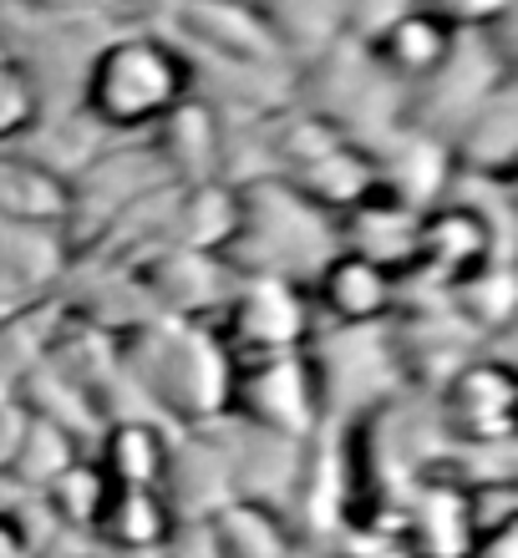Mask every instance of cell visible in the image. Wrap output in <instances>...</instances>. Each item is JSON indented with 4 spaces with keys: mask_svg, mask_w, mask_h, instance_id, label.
<instances>
[{
    "mask_svg": "<svg viewBox=\"0 0 518 558\" xmlns=\"http://www.w3.org/2000/svg\"><path fill=\"white\" fill-rule=\"evenodd\" d=\"M112 351H118L122 381L137 386L183 432L224 422L234 361L224 355L208 325L148 315V320L112 330Z\"/></svg>",
    "mask_w": 518,
    "mask_h": 558,
    "instance_id": "6da1fadb",
    "label": "cell"
},
{
    "mask_svg": "<svg viewBox=\"0 0 518 558\" xmlns=\"http://www.w3.org/2000/svg\"><path fill=\"white\" fill-rule=\"evenodd\" d=\"M198 92V66L158 31H128L92 51L76 112L107 137H143Z\"/></svg>",
    "mask_w": 518,
    "mask_h": 558,
    "instance_id": "7a4b0ae2",
    "label": "cell"
},
{
    "mask_svg": "<svg viewBox=\"0 0 518 558\" xmlns=\"http://www.w3.org/2000/svg\"><path fill=\"white\" fill-rule=\"evenodd\" d=\"M336 250H341L336 219L290 189L285 178L239 183V229L224 250V265L234 275H275L305 284Z\"/></svg>",
    "mask_w": 518,
    "mask_h": 558,
    "instance_id": "3957f363",
    "label": "cell"
},
{
    "mask_svg": "<svg viewBox=\"0 0 518 558\" xmlns=\"http://www.w3.org/2000/svg\"><path fill=\"white\" fill-rule=\"evenodd\" d=\"M208 330L224 345V355L234 366H244V361L305 351L311 336L321 330V320H315L305 284L275 275H239L224 310L208 320Z\"/></svg>",
    "mask_w": 518,
    "mask_h": 558,
    "instance_id": "277c9868",
    "label": "cell"
},
{
    "mask_svg": "<svg viewBox=\"0 0 518 558\" xmlns=\"http://www.w3.org/2000/svg\"><path fill=\"white\" fill-rule=\"evenodd\" d=\"M224 422L254 426V432H269V437L311 441L315 432L326 426L311 355L290 351V355H269V361H244V366H234Z\"/></svg>",
    "mask_w": 518,
    "mask_h": 558,
    "instance_id": "5b68a950",
    "label": "cell"
},
{
    "mask_svg": "<svg viewBox=\"0 0 518 558\" xmlns=\"http://www.w3.org/2000/svg\"><path fill=\"white\" fill-rule=\"evenodd\" d=\"M432 422L443 447H498L518 426V371L504 355L478 351L432 386Z\"/></svg>",
    "mask_w": 518,
    "mask_h": 558,
    "instance_id": "8992f818",
    "label": "cell"
},
{
    "mask_svg": "<svg viewBox=\"0 0 518 558\" xmlns=\"http://www.w3.org/2000/svg\"><path fill=\"white\" fill-rule=\"evenodd\" d=\"M498 254H504L498 250V219L489 208L468 204V198H437L417 219L412 259H407L401 279H407V290H447Z\"/></svg>",
    "mask_w": 518,
    "mask_h": 558,
    "instance_id": "52a82bcc",
    "label": "cell"
},
{
    "mask_svg": "<svg viewBox=\"0 0 518 558\" xmlns=\"http://www.w3.org/2000/svg\"><path fill=\"white\" fill-rule=\"evenodd\" d=\"M305 294H311L315 320L326 325H386L401 310L407 279L397 269L366 259V254L336 250L305 279Z\"/></svg>",
    "mask_w": 518,
    "mask_h": 558,
    "instance_id": "ba28073f",
    "label": "cell"
},
{
    "mask_svg": "<svg viewBox=\"0 0 518 558\" xmlns=\"http://www.w3.org/2000/svg\"><path fill=\"white\" fill-rule=\"evenodd\" d=\"M453 178H478L483 189L508 193L518 178V87L508 76L504 87H493L468 118L443 137Z\"/></svg>",
    "mask_w": 518,
    "mask_h": 558,
    "instance_id": "9c48e42d",
    "label": "cell"
},
{
    "mask_svg": "<svg viewBox=\"0 0 518 558\" xmlns=\"http://www.w3.org/2000/svg\"><path fill=\"white\" fill-rule=\"evenodd\" d=\"M356 36H361V46H366V57L376 61L397 87H417V82L437 76L443 72V61L453 57V46H458L453 31H443L427 11H417V5L386 11L382 21H371V26L356 31Z\"/></svg>",
    "mask_w": 518,
    "mask_h": 558,
    "instance_id": "30bf717a",
    "label": "cell"
},
{
    "mask_svg": "<svg viewBox=\"0 0 518 558\" xmlns=\"http://www.w3.org/2000/svg\"><path fill=\"white\" fill-rule=\"evenodd\" d=\"M173 533L178 513L164 498V487H112L103 502V518L92 529V544L118 558H153L164 554Z\"/></svg>",
    "mask_w": 518,
    "mask_h": 558,
    "instance_id": "8fae6325",
    "label": "cell"
},
{
    "mask_svg": "<svg viewBox=\"0 0 518 558\" xmlns=\"http://www.w3.org/2000/svg\"><path fill=\"white\" fill-rule=\"evenodd\" d=\"M97 468L112 487H164L173 437L153 416H112L97 432Z\"/></svg>",
    "mask_w": 518,
    "mask_h": 558,
    "instance_id": "7c38bea8",
    "label": "cell"
},
{
    "mask_svg": "<svg viewBox=\"0 0 518 558\" xmlns=\"http://www.w3.org/2000/svg\"><path fill=\"white\" fill-rule=\"evenodd\" d=\"M61 325H67V300L61 294H41V300L0 310V401L15 397L21 381L51 355Z\"/></svg>",
    "mask_w": 518,
    "mask_h": 558,
    "instance_id": "4fadbf2b",
    "label": "cell"
},
{
    "mask_svg": "<svg viewBox=\"0 0 518 558\" xmlns=\"http://www.w3.org/2000/svg\"><path fill=\"white\" fill-rule=\"evenodd\" d=\"M0 223L67 229V178L26 147H0Z\"/></svg>",
    "mask_w": 518,
    "mask_h": 558,
    "instance_id": "5bb4252c",
    "label": "cell"
},
{
    "mask_svg": "<svg viewBox=\"0 0 518 558\" xmlns=\"http://www.w3.org/2000/svg\"><path fill=\"white\" fill-rule=\"evenodd\" d=\"M437 294H443L447 310H453L478 340L508 336L518 320V279H514V265H508L504 254L489 259L483 269H473V275H462L458 284H447V290H437Z\"/></svg>",
    "mask_w": 518,
    "mask_h": 558,
    "instance_id": "9a60e30c",
    "label": "cell"
},
{
    "mask_svg": "<svg viewBox=\"0 0 518 558\" xmlns=\"http://www.w3.org/2000/svg\"><path fill=\"white\" fill-rule=\"evenodd\" d=\"M107 493H112V483H107V472L97 468V457L76 452L72 462H67V468H61L57 477L36 493V498L46 502V513L57 518V529L76 533V538H92L97 518H103Z\"/></svg>",
    "mask_w": 518,
    "mask_h": 558,
    "instance_id": "2e32d148",
    "label": "cell"
},
{
    "mask_svg": "<svg viewBox=\"0 0 518 558\" xmlns=\"http://www.w3.org/2000/svg\"><path fill=\"white\" fill-rule=\"evenodd\" d=\"M46 122V82L26 57L0 51V147H26Z\"/></svg>",
    "mask_w": 518,
    "mask_h": 558,
    "instance_id": "e0dca14e",
    "label": "cell"
},
{
    "mask_svg": "<svg viewBox=\"0 0 518 558\" xmlns=\"http://www.w3.org/2000/svg\"><path fill=\"white\" fill-rule=\"evenodd\" d=\"M417 11H427L432 21L453 36H504L514 26V5L518 0H407Z\"/></svg>",
    "mask_w": 518,
    "mask_h": 558,
    "instance_id": "ac0fdd59",
    "label": "cell"
},
{
    "mask_svg": "<svg viewBox=\"0 0 518 558\" xmlns=\"http://www.w3.org/2000/svg\"><path fill=\"white\" fill-rule=\"evenodd\" d=\"M0 558H41L26 518L15 513V508H5V502H0Z\"/></svg>",
    "mask_w": 518,
    "mask_h": 558,
    "instance_id": "d6986e66",
    "label": "cell"
}]
</instances>
